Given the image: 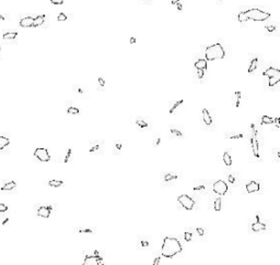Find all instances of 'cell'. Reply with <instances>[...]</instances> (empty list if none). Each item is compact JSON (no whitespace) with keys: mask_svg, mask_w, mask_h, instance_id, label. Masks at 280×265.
I'll return each mask as SVG.
<instances>
[{"mask_svg":"<svg viewBox=\"0 0 280 265\" xmlns=\"http://www.w3.org/2000/svg\"><path fill=\"white\" fill-rule=\"evenodd\" d=\"M235 98H236V101H235V106L236 107H239L240 106V101H241V97H242V94H241V92H235Z\"/></svg>","mask_w":280,"mask_h":265,"instance_id":"43","label":"cell"},{"mask_svg":"<svg viewBox=\"0 0 280 265\" xmlns=\"http://www.w3.org/2000/svg\"><path fill=\"white\" fill-rule=\"evenodd\" d=\"M71 154H72V150H71V148H68L67 153H66V156H65V158H64V163H69V161H70Z\"/></svg>","mask_w":280,"mask_h":265,"instance_id":"41","label":"cell"},{"mask_svg":"<svg viewBox=\"0 0 280 265\" xmlns=\"http://www.w3.org/2000/svg\"><path fill=\"white\" fill-rule=\"evenodd\" d=\"M220 1H221V0H220Z\"/></svg>","mask_w":280,"mask_h":265,"instance_id":"58","label":"cell"},{"mask_svg":"<svg viewBox=\"0 0 280 265\" xmlns=\"http://www.w3.org/2000/svg\"><path fill=\"white\" fill-rule=\"evenodd\" d=\"M102 150V142H93L91 144V146H90V148H89V152L91 153V154H96V153H98V152Z\"/></svg>","mask_w":280,"mask_h":265,"instance_id":"17","label":"cell"},{"mask_svg":"<svg viewBox=\"0 0 280 265\" xmlns=\"http://www.w3.org/2000/svg\"><path fill=\"white\" fill-rule=\"evenodd\" d=\"M205 56H206V60L210 61L217 60V59H223L226 56V51H224L221 44L216 43L206 48Z\"/></svg>","mask_w":280,"mask_h":265,"instance_id":"2","label":"cell"},{"mask_svg":"<svg viewBox=\"0 0 280 265\" xmlns=\"http://www.w3.org/2000/svg\"><path fill=\"white\" fill-rule=\"evenodd\" d=\"M81 265H104V261H103L102 255L98 254V252L95 251L92 254L87 255L83 258V262H82Z\"/></svg>","mask_w":280,"mask_h":265,"instance_id":"7","label":"cell"},{"mask_svg":"<svg viewBox=\"0 0 280 265\" xmlns=\"http://www.w3.org/2000/svg\"><path fill=\"white\" fill-rule=\"evenodd\" d=\"M179 1H181V0H172V1H171V4H179Z\"/></svg>","mask_w":280,"mask_h":265,"instance_id":"54","label":"cell"},{"mask_svg":"<svg viewBox=\"0 0 280 265\" xmlns=\"http://www.w3.org/2000/svg\"><path fill=\"white\" fill-rule=\"evenodd\" d=\"M183 103H184V101H183V99H179V101H175V103L173 104V106H172V107L170 108V110H169V112H170V114H171V115H172V114H174V112H175V110H176V109H177V108H179V106H181V105L183 104Z\"/></svg>","mask_w":280,"mask_h":265,"instance_id":"30","label":"cell"},{"mask_svg":"<svg viewBox=\"0 0 280 265\" xmlns=\"http://www.w3.org/2000/svg\"><path fill=\"white\" fill-rule=\"evenodd\" d=\"M0 20H2V21H4V17H2V15H1V14H0Z\"/></svg>","mask_w":280,"mask_h":265,"instance_id":"56","label":"cell"},{"mask_svg":"<svg viewBox=\"0 0 280 265\" xmlns=\"http://www.w3.org/2000/svg\"><path fill=\"white\" fill-rule=\"evenodd\" d=\"M161 258H162V255L161 254L155 255L154 258H153V261H152V265H160V263H161Z\"/></svg>","mask_w":280,"mask_h":265,"instance_id":"42","label":"cell"},{"mask_svg":"<svg viewBox=\"0 0 280 265\" xmlns=\"http://www.w3.org/2000/svg\"><path fill=\"white\" fill-rule=\"evenodd\" d=\"M195 231H196V234L198 235V237L200 239H205L206 238V231H205V229L204 228H201V227H196L195 228Z\"/></svg>","mask_w":280,"mask_h":265,"instance_id":"31","label":"cell"},{"mask_svg":"<svg viewBox=\"0 0 280 265\" xmlns=\"http://www.w3.org/2000/svg\"><path fill=\"white\" fill-rule=\"evenodd\" d=\"M176 179H177V176H176L175 174H172V172H164V174H162V180L165 183H170V182L172 181H175Z\"/></svg>","mask_w":280,"mask_h":265,"instance_id":"16","label":"cell"},{"mask_svg":"<svg viewBox=\"0 0 280 265\" xmlns=\"http://www.w3.org/2000/svg\"><path fill=\"white\" fill-rule=\"evenodd\" d=\"M195 68L196 69H201V70H206L207 69V60L206 59H198V60L195 62Z\"/></svg>","mask_w":280,"mask_h":265,"instance_id":"20","label":"cell"},{"mask_svg":"<svg viewBox=\"0 0 280 265\" xmlns=\"http://www.w3.org/2000/svg\"><path fill=\"white\" fill-rule=\"evenodd\" d=\"M33 21H34V18H31V17L23 18V19L20 21V26H22V27L33 26Z\"/></svg>","mask_w":280,"mask_h":265,"instance_id":"18","label":"cell"},{"mask_svg":"<svg viewBox=\"0 0 280 265\" xmlns=\"http://www.w3.org/2000/svg\"><path fill=\"white\" fill-rule=\"evenodd\" d=\"M98 83H100V86H105V81L103 80V77H98Z\"/></svg>","mask_w":280,"mask_h":265,"instance_id":"50","label":"cell"},{"mask_svg":"<svg viewBox=\"0 0 280 265\" xmlns=\"http://www.w3.org/2000/svg\"><path fill=\"white\" fill-rule=\"evenodd\" d=\"M160 143H161V138L160 137H155L154 138V141H153V146H158V145H160Z\"/></svg>","mask_w":280,"mask_h":265,"instance_id":"44","label":"cell"},{"mask_svg":"<svg viewBox=\"0 0 280 265\" xmlns=\"http://www.w3.org/2000/svg\"><path fill=\"white\" fill-rule=\"evenodd\" d=\"M15 187H17V183L14 181H10V182H8V183H6V185L1 188V191H11V190H13Z\"/></svg>","mask_w":280,"mask_h":265,"instance_id":"27","label":"cell"},{"mask_svg":"<svg viewBox=\"0 0 280 265\" xmlns=\"http://www.w3.org/2000/svg\"><path fill=\"white\" fill-rule=\"evenodd\" d=\"M197 77H198V79H203L204 70H201V69H197Z\"/></svg>","mask_w":280,"mask_h":265,"instance_id":"47","label":"cell"},{"mask_svg":"<svg viewBox=\"0 0 280 265\" xmlns=\"http://www.w3.org/2000/svg\"><path fill=\"white\" fill-rule=\"evenodd\" d=\"M212 191L219 196L226 195L229 191V185L223 180H217L212 183Z\"/></svg>","mask_w":280,"mask_h":265,"instance_id":"8","label":"cell"},{"mask_svg":"<svg viewBox=\"0 0 280 265\" xmlns=\"http://www.w3.org/2000/svg\"><path fill=\"white\" fill-rule=\"evenodd\" d=\"M51 2L53 4H64V0H51Z\"/></svg>","mask_w":280,"mask_h":265,"instance_id":"49","label":"cell"},{"mask_svg":"<svg viewBox=\"0 0 280 265\" xmlns=\"http://www.w3.org/2000/svg\"><path fill=\"white\" fill-rule=\"evenodd\" d=\"M193 191L195 193H198V194H207L209 192V185H208V182L207 181H201L199 182L198 185H196L194 188H193Z\"/></svg>","mask_w":280,"mask_h":265,"instance_id":"11","label":"cell"},{"mask_svg":"<svg viewBox=\"0 0 280 265\" xmlns=\"http://www.w3.org/2000/svg\"><path fill=\"white\" fill-rule=\"evenodd\" d=\"M67 112L69 115H78L79 112H80V110H79L77 107H72V106H70V107H68Z\"/></svg>","mask_w":280,"mask_h":265,"instance_id":"40","label":"cell"},{"mask_svg":"<svg viewBox=\"0 0 280 265\" xmlns=\"http://www.w3.org/2000/svg\"><path fill=\"white\" fill-rule=\"evenodd\" d=\"M226 179H228L229 183L235 185L236 182H237V174L236 172H230V174H226Z\"/></svg>","mask_w":280,"mask_h":265,"instance_id":"22","label":"cell"},{"mask_svg":"<svg viewBox=\"0 0 280 265\" xmlns=\"http://www.w3.org/2000/svg\"><path fill=\"white\" fill-rule=\"evenodd\" d=\"M18 36V33H15V32H9V33H6L4 34V39H14L15 37Z\"/></svg>","mask_w":280,"mask_h":265,"instance_id":"37","label":"cell"},{"mask_svg":"<svg viewBox=\"0 0 280 265\" xmlns=\"http://www.w3.org/2000/svg\"><path fill=\"white\" fill-rule=\"evenodd\" d=\"M51 211H53V206L51 205H43L37 208V216L43 218H48L51 216Z\"/></svg>","mask_w":280,"mask_h":265,"instance_id":"13","label":"cell"},{"mask_svg":"<svg viewBox=\"0 0 280 265\" xmlns=\"http://www.w3.org/2000/svg\"><path fill=\"white\" fill-rule=\"evenodd\" d=\"M177 202L179 204L182 206L186 211H193L196 207V201L195 199H193L192 196H189L187 194H182L177 198Z\"/></svg>","mask_w":280,"mask_h":265,"instance_id":"5","label":"cell"},{"mask_svg":"<svg viewBox=\"0 0 280 265\" xmlns=\"http://www.w3.org/2000/svg\"><path fill=\"white\" fill-rule=\"evenodd\" d=\"M194 238V231L193 230H186L184 232V240L186 242H190Z\"/></svg>","mask_w":280,"mask_h":265,"instance_id":"29","label":"cell"},{"mask_svg":"<svg viewBox=\"0 0 280 265\" xmlns=\"http://www.w3.org/2000/svg\"><path fill=\"white\" fill-rule=\"evenodd\" d=\"M151 247V239L148 236H138L137 238V249L147 250Z\"/></svg>","mask_w":280,"mask_h":265,"instance_id":"10","label":"cell"},{"mask_svg":"<svg viewBox=\"0 0 280 265\" xmlns=\"http://www.w3.org/2000/svg\"><path fill=\"white\" fill-rule=\"evenodd\" d=\"M280 118L279 117H277V118H273V123L276 124V128L277 129H279L280 128Z\"/></svg>","mask_w":280,"mask_h":265,"instance_id":"46","label":"cell"},{"mask_svg":"<svg viewBox=\"0 0 280 265\" xmlns=\"http://www.w3.org/2000/svg\"><path fill=\"white\" fill-rule=\"evenodd\" d=\"M62 185H64V182L61 181V180H49L48 181V185L53 187V188H59Z\"/></svg>","mask_w":280,"mask_h":265,"instance_id":"32","label":"cell"},{"mask_svg":"<svg viewBox=\"0 0 280 265\" xmlns=\"http://www.w3.org/2000/svg\"><path fill=\"white\" fill-rule=\"evenodd\" d=\"M237 20H239V22H246V21H248V18H247V15L245 14V11H243V12H240L239 15H237Z\"/></svg>","mask_w":280,"mask_h":265,"instance_id":"39","label":"cell"},{"mask_svg":"<svg viewBox=\"0 0 280 265\" xmlns=\"http://www.w3.org/2000/svg\"><path fill=\"white\" fill-rule=\"evenodd\" d=\"M136 124L138 126L140 129H146V128H149V122L143 118H138L136 120Z\"/></svg>","mask_w":280,"mask_h":265,"instance_id":"23","label":"cell"},{"mask_svg":"<svg viewBox=\"0 0 280 265\" xmlns=\"http://www.w3.org/2000/svg\"><path fill=\"white\" fill-rule=\"evenodd\" d=\"M266 30H267V31H269V32H273V31L276 30V27L273 26V25H271V26H270V25H267V26H266Z\"/></svg>","mask_w":280,"mask_h":265,"instance_id":"51","label":"cell"},{"mask_svg":"<svg viewBox=\"0 0 280 265\" xmlns=\"http://www.w3.org/2000/svg\"><path fill=\"white\" fill-rule=\"evenodd\" d=\"M260 120H262V123L263 124H273V118L269 117V116H263Z\"/></svg>","mask_w":280,"mask_h":265,"instance_id":"35","label":"cell"},{"mask_svg":"<svg viewBox=\"0 0 280 265\" xmlns=\"http://www.w3.org/2000/svg\"><path fill=\"white\" fill-rule=\"evenodd\" d=\"M201 116H203V121L204 123L206 124V126H208V127H210V126H212V117H211V115H210L209 110L207 109V108H204L203 110H201Z\"/></svg>","mask_w":280,"mask_h":265,"instance_id":"14","label":"cell"},{"mask_svg":"<svg viewBox=\"0 0 280 265\" xmlns=\"http://www.w3.org/2000/svg\"><path fill=\"white\" fill-rule=\"evenodd\" d=\"M34 156L40 161H51V155L48 151L44 147H37L34 151Z\"/></svg>","mask_w":280,"mask_h":265,"instance_id":"9","label":"cell"},{"mask_svg":"<svg viewBox=\"0 0 280 265\" xmlns=\"http://www.w3.org/2000/svg\"><path fill=\"white\" fill-rule=\"evenodd\" d=\"M279 74H280L279 69H276V68H273V67H269L268 69H266V70L263 72L264 77H275V75H279Z\"/></svg>","mask_w":280,"mask_h":265,"instance_id":"15","label":"cell"},{"mask_svg":"<svg viewBox=\"0 0 280 265\" xmlns=\"http://www.w3.org/2000/svg\"><path fill=\"white\" fill-rule=\"evenodd\" d=\"M8 220H9V218H6V219L4 220V223H2V225H4V224H6V223L8 222Z\"/></svg>","mask_w":280,"mask_h":265,"instance_id":"55","label":"cell"},{"mask_svg":"<svg viewBox=\"0 0 280 265\" xmlns=\"http://www.w3.org/2000/svg\"><path fill=\"white\" fill-rule=\"evenodd\" d=\"M44 21H45V14H42V15H38V17H36L35 19H34V21H33V27L42 25V24L44 23Z\"/></svg>","mask_w":280,"mask_h":265,"instance_id":"24","label":"cell"},{"mask_svg":"<svg viewBox=\"0 0 280 265\" xmlns=\"http://www.w3.org/2000/svg\"><path fill=\"white\" fill-rule=\"evenodd\" d=\"M74 230L78 234H94L95 232L92 228H87V227H78Z\"/></svg>","mask_w":280,"mask_h":265,"instance_id":"26","label":"cell"},{"mask_svg":"<svg viewBox=\"0 0 280 265\" xmlns=\"http://www.w3.org/2000/svg\"><path fill=\"white\" fill-rule=\"evenodd\" d=\"M129 42H130L132 44H135V43H136V38H135V37H130Z\"/></svg>","mask_w":280,"mask_h":265,"instance_id":"52","label":"cell"},{"mask_svg":"<svg viewBox=\"0 0 280 265\" xmlns=\"http://www.w3.org/2000/svg\"><path fill=\"white\" fill-rule=\"evenodd\" d=\"M122 148H123V143L122 142H116L114 144V153L116 155H118L119 153H121V151H122Z\"/></svg>","mask_w":280,"mask_h":265,"instance_id":"36","label":"cell"},{"mask_svg":"<svg viewBox=\"0 0 280 265\" xmlns=\"http://www.w3.org/2000/svg\"><path fill=\"white\" fill-rule=\"evenodd\" d=\"M245 14L247 15L248 20L258 21V22H259V21L267 20V19L270 17V13L259 10V9H257V8H253V9H250V10L245 11Z\"/></svg>","mask_w":280,"mask_h":265,"instance_id":"4","label":"cell"},{"mask_svg":"<svg viewBox=\"0 0 280 265\" xmlns=\"http://www.w3.org/2000/svg\"><path fill=\"white\" fill-rule=\"evenodd\" d=\"M280 81V74L279 75H275V77H269V82H268V85L269 86H275L278 82Z\"/></svg>","mask_w":280,"mask_h":265,"instance_id":"34","label":"cell"},{"mask_svg":"<svg viewBox=\"0 0 280 265\" xmlns=\"http://www.w3.org/2000/svg\"><path fill=\"white\" fill-rule=\"evenodd\" d=\"M257 64H258V59H257V58H254L250 64V68H248V73H252V72H254V71L256 70Z\"/></svg>","mask_w":280,"mask_h":265,"instance_id":"33","label":"cell"},{"mask_svg":"<svg viewBox=\"0 0 280 265\" xmlns=\"http://www.w3.org/2000/svg\"><path fill=\"white\" fill-rule=\"evenodd\" d=\"M221 205H222V200H221V196H216V198L212 200V207L216 212L221 211Z\"/></svg>","mask_w":280,"mask_h":265,"instance_id":"19","label":"cell"},{"mask_svg":"<svg viewBox=\"0 0 280 265\" xmlns=\"http://www.w3.org/2000/svg\"><path fill=\"white\" fill-rule=\"evenodd\" d=\"M10 144V140L6 137L0 135V150H4V147H7L8 145Z\"/></svg>","mask_w":280,"mask_h":265,"instance_id":"28","label":"cell"},{"mask_svg":"<svg viewBox=\"0 0 280 265\" xmlns=\"http://www.w3.org/2000/svg\"><path fill=\"white\" fill-rule=\"evenodd\" d=\"M0 50H1V48H0Z\"/></svg>","mask_w":280,"mask_h":265,"instance_id":"57","label":"cell"},{"mask_svg":"<svg viewBox=\"0 0 280 265\" xmlns=\"http://www.w3.org/2000/svg\"><path fill=\"white\" fill-rule=\"evenodd\" d=\"M251 147H252V152H253L254 157L257 159H260V154H259V142H258V133L255 128V124H251Z\"/></svg>","mask_w":280,"mask_h":265,"instance_id":"3","label":"cell"},{"mask_svg":"<svg viewBox=\"0 0 280 265\" xmlns=\"http://www.w3.org/2000/svg\"><path fill=\"white\" fill-rule=\"evenodd\" d=\"M245 190H246L247 193H256V192H259L262 190V185L259 182L252 180V181L247 182L245 185Z\"/></svg>","mask_w":280,"mask_h":265,"instance_id":"12","label":"cell"},{"mask_svg":"<svg viewBox=\"0 0 280 265\" xmlns=\"http://www.w3.org/2000/svg\"><path fill=\"white\" fill-rule=\"evenodd\" d=\"M222 159H223V163H224V165H226V167L232 166V158H231V155H230L228 152H224V153H223Z\"/></svg>","mask_w":280,"mask_h":265,"instance_id":"21","label":"cell"},{"mask_svg":"<svg viewBox=\"0 0 280 265\" xmlns=\"http://www.w3.org/2000/svg\"><path fill=\"white\" fill-rule=\"evenodd\" d=\"M170 132H171V134H172L173 137H175V138L182 139L183 137H184V134H183L182 131L179 130V129H176V128H174V127H171V129H170Z\"/></svg>","mask_w":280,"mask_h":265,"instance_id":"25","label":"cell"},{"mask_svg":"<svg viewBox=\"0 0 280 265\" xmlns=\"http://www.w3.org/2000/svg\"><path fill=\"white\" fill-rule=\"evenodd\" d=\"M57 20L58 21H66V20H67V17H66V14H65V13H59V14H58Z\"/></svg>","mask_w":280,"mask_h":265,"instance_id":"45","label":"cell"},{"mask_svg":"<svg viewBox=\"0 0 280 265\" xmlns=\"http://www.w3.org/2000/svg\"><path fill=\"white\" fill-rule=\"evenodd\" d=\"M251 230L253 232H264L268 230V225L260 218V215L257 214L254 218V220L251 223Z\"/></svg>","mask_w":280,"mask_h":265,"instance_id":"6","label":"cell"},{"mask_svg":"<svg viewBox=\"0 0 280 265\" xmlns=\"http://www.w3.org/2000/svg\"><path fill=\"white\" fill-rule=\"evenodd\" d=\"M244 135L242 133H226V139H242Z\"/></svg>","mask_w":280,"mask_h":265,"instance_id":"38","label":"cell"},{"mask_svg":"<svg viewBox=\"0 0 280 265\" xmlns=\"http://www.w3.org/2000/svg\"><path fill=\"white\" fill-rule=\"evenodd\" d=\"M183 247L175 237H165L161 247V255L163 258H174L182 253Z\"/></svg>","mask_w":280,"mask_h":265,"instance_id":"1","label":"cell"},{"mask_svg":"<svg viewBox=\"0 0 280 265\" xmlns=\"http://www.w3.org/2000/svg\"><path fill=\"white\" fill-rule=\"evenodd\" d=\"M182 9H183V6L181 4H177V10L179 11H182Z\"/></svg>","mask_w":280,"mask_h":265,"instance_id":"53","label":"cell"},{"mask_svg":"<svg viewBox=\"0 0 280 265\" xmlns=\"http://www.w3.org/2000/svg\"><path fill=\"white\" fill-rule=\"evenodd\" d=\"M6 211H8V206L2 204V203H0V212H6Z\"/></svg>","mask_w":280,"mask_h":265,"instance_id":"48","label":"cell"}]
</instances>
